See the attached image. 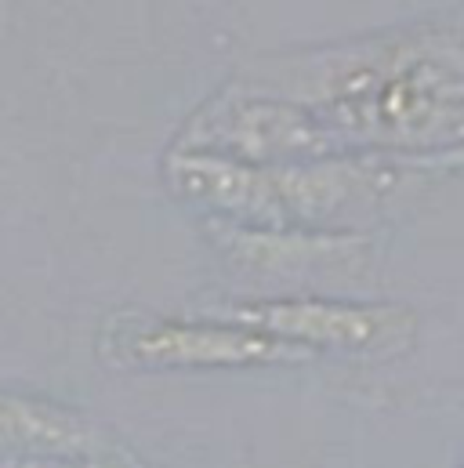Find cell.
Returning <instances> with one entry per match:
<instances>
[{
	"label": "cell",
	"instance_id": "obj_1",
	"mask_svg": "<svg viewBox=\"0 0 464 468\" xmlns=\"http://www.w3.org/2000/svg\"><path fill=\"white\" fill-rule=\"evenodd\" d=\"M222 320L279 338L301 352H352V356H392L414 346L417 324L395 305H355L331 298H276L243 302L222 313Z\"/></svg>",
	"mask_w": 464,
	"mask_h": 468
},
{
	"label": "cell",
	"instance_id": "obj_2",
	"mask_svg": "<svg viewBox=\"0 0 464 468\" xmlns=\"http://www.w3.org/2000/svg\"><path fill=\"white\" fill-rule=\"evenodd\" d=\"M106 349L123 367L171 370V367H272L298 363L309 352L239 324L215 320H145L127 316L106 331Z\"/></svg>",
	"mask_w": 464,
	"mask_h": 468
},
{
	"label": "cell",
	"instance_id": "obj_3",
	"mask_svg": "<svg viewBox=\"0 0 464 468\" xmlns=\"http://www.w3.org/2000/svg\"><path fill=\"white\" fill-rule=\"evenodd\" d=\"M232 254L265 276H305V272H331L359 261L363 239L359 236H327V233H265L247 229L232 236Z\"/></svg>",
	"mask_w": 464,
	"mask_h": 468
},
{
	"label": "cell",
	"instance_id": "obj_4",
	"mask_svg": "<svg viewBox=\"0 0 464 468\" xmlns=\"http://www.w3.org/2000/svg\"><path fill=\"white\" fill-rule=\"evenodd\" d=\"M0 443L37 454H84L95 443V429L58 403L0 392Z\"/></svg>",
	"mask_w": 464,
	"mask_h": 468
},
{
	"label": "cell",
	"instance_id": "obj_5",
	"mask_svg": "<svg viewBox=\"0 0 464 468\" xmlns=\"http://www.w3.org/2000/svg\"><path fill=\"white\" fill-rule=\"evenodd\" d=\"M88 468H113V465H99V462H95V465H88Z\"/></svg>",
	"mask_w": 464,
	"mask_h": 468
}]
</instances>
